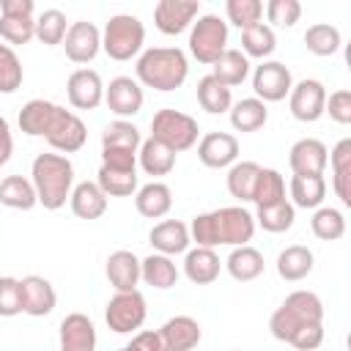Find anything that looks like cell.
I'll list each match as a JSON object with an SVG mask.
<instances>
[{
	"label": "cell",
	"mask_w": 351,
	"mask_h": 351,
	"mask_svg": "<svg viewBox=\"0 0 351 351\" xmlns=\"http://www.w3.org/2000/svg\"><path fill=\"white\" fill-rule=\"evenodd\" d=\"M271 337L296 351H315L324 343V304L313 291H293L269 318Z\"/></svg>",
	"instance_id": "cell-1"
},
{
	"label": "cell",
	"mask_w": 351,
	"mask_h": 351,
	"mask_svg": "<svg viewBox=\"0 0 351 351\" xmlns=\"http://www.w3.org/2000/svg\"><path fill=\"white\" fill-rule=\"evenodd\" d=\"M255 233V219L244 206H225L206 214H197L189 225V239L197 247H244Z\"/></svg>",
	"instance_id": "cell-2"
},
{
	"label": "cell",
	"mask_w": 351,
	"mask_h": 351,
	"mask_svg": "<svg viewBox=\"0 0 351 351\" xmlns=\"http://www.w3.org/2000/svg\"><path fill=\"white\" fill-rule=\"evenodd\" d=\"M30 184L38 203L47 211H58L74 189V165L63 154H38L30 167Z\"/></svg>",
	"instance_id": "cell-3"
},
{
	"label": "cell",
	"mask_w": 351,
	"mask_h": 351,
	"mask_svg": "<svg viewBox=\"0 0 351 351\" xmlns=\"http://www.w3.org/2000/svg\"><path fill=\"white\" fill-rule=\"evenodd\" d=\"M134 71H137V82L167 93L184 85L189 74V63H186L184 49L178 47H151L137 58Z\"/></svg>",
	"instance_id": "cell-4"
},
{
	"label": "cell",
	"mask_w": 351,
	"mask_h": 351,
	"mask_svg": "<svg viewBox=\"0 0 351 351\" xmlns=\"http://www.w3.org/2000/svg\"><path fill=\"white\" fill-rule=\"evenodd\" d=\"M145 41V27L134 14H115L101 30V49L112 60H132Z\"/></svg>",
	"instance_id": "cell-5"
},
{
	"label": "cell",
	"mask_w": 351,
	"mask_h": 351,
	"mask_svg": "<svg viewBox=\"0 0 351 351\" xmlns=\"http://www.w3.org/2000/svg\"><path fill=\"white\" fill-rule=\"evenodd\" d=\"M197 134H200L197 121L181 110L165 107V110L154 112V118H151V137L159 140L162 145H167L173 154L189 151L197 143Z\"/></svg>",
	"instance_id": "cell-6"
},
{
	"label": "cell",
	"mask_w": 351,
	"mask_h": 351,
	"mask_svg": "<svg viewBox=\"0 0 351 351\" xmlns=\"http://www.w3.org/2000/svg\"><path fill=\"white\" fill-rule=\"evenodd\" d=\"M228 49V22L217 14H203L192 22L189 30V52L197 63L211 66Z\"/></svg>",
	"instance_id": "cell-7"
},
{
	"label": "cell",
	"mask_w": 351,
	"mask_h": 351,
	"mask_svg": "<svg viewBox=\"0 0 351 351\" xmlns=\"http://www.w3.org/2000/svg\"><path fill=\"white\" fill-rule=\"evenodd\" d=\"M148 307L145 296L140 291H115V296L107 302L104 321L115 335H132L145 324Z\"/></svg>",
	"instance_id": "cell-8"
},
{
	"label": "cell",
	"mask_w": 351,
	"mask_h": 351,
	"mask_svg": "<svg viewBox=\"0 0 351 351\" xmlns=\"http://www.w3.org/2000/svg\"><path fill=\"white\" fill-rule=\"evenodd\" d=\"M44 140L58 151V154H74V151H80L82 145H85V140H88V129H85V123H82V118L80 115H74L71 110H66V107H55V112H52V118H49V126H47V132H44Z\"/></svg>",
	"instance_id": "cell-9"
},
{
	"label": "cell",
	"mask_w": 351,
	"mask_h": 351,
	"mask_svg": "<svg viewBox=\"0 0 351 351\" xmlns=\"http://www.w3.org/2000/svg\"><path fill=\"white\" fill-rule=\"evenodd\" d=\"M33 0H0V38L8 44H27L36 38Z\"/></svg>",
	"instance_id": "cell-10"
},
{
	"label": "cell",
	"mask_w": 351,
	"mask_h": 351,
	"mask_svg": "<svg viewBox=\"0 0 351 351\" xmlns=\"http://www.w3.org/2000/svg\"><path fill=\"white\" fill-rule=\"evenodd\" d=\"M293 88V77L291 69L280 60H263L261 66H255L252 71V90L255 99L266 101H282Z\"/></svg>",
	"instance_id": "cell-11"
},
{
	"label": "cell",
	"mask_w": 351,
	"mask_h": 351,
	"mask_svg": "<svg viewBox=\"0 0 351 351\" xmlns=\"http://www.w3.org/2000/svg\"><path fill=\"white\" fill-rule=\"evenodd\" d=\"M326 104V88L321 80H299L288 93L291 115L302 123H315L324 115Z\"/></svg>",
	"instance_id": "cell-12"
},
{
	"label": "cell",
	"mask_w": 351,
	"mask_h": 351,
	"mask_svg": "<svg viewBox=\"0 0 351 351\" xmlns=\"http://www.w3.org/2000/svg\"><path fill=\"white\" fill-rule=\"evenodd\" d=\"M200 16L197 0H159L154 5V25L165 36H178Z\"/></svg>",
	"instance_id": "cell-13"
},
{
	"label": "cell",
	"mask_w": 351,
	"mask_h": 351,
	"mask_svg": "<svg viewBox=\"0 0 351 351\" xmlns=\"http://www.w3.org/2000/svg\"><path fill=\"white\" fill-rule=\"evenodd\" d=\"M63 49L71 63H90L101 49V30L88 19L71 22L63 38Z\"/></svg>",
	"instance_id": "cell-14"
},
{
	"label": "cell",
	"mask_w": 351,
	"mask_h": 351,
	"mask_svg": "<svg viewBox=\"0 0 351 351\" xmlns=\"http://www.w3.org/2000/svg\"><path fill=\"white\" fill-rule=\"evenodd\" d=\"M69 104L77 110H96L104 101V82L93 69H77L66 80Z\"/></svg>",
	"instance_id": "cell-15"
},
{
	"label": "cell",
	"mask_w": 351,
	"mask_h": 351,
	"mask_svg": "<svg viewBox=\"0 0 351 351\" xmlns=\"http://www.w3.org/2000/svg\"><path fill=\"white\" fill-rule=\"evenodd\" d=\"M19 293H22V313L30 318H44L55 310L58 293L52 282L41 274H27L19 280Z\"/></svg>",
	"instance_id": "cell-16"
},
{
	"label": "cell",
	"mask_w": 351,
	"mask_h": 351,
	"mask_svg": "<svg viewBox=\"0 0 351 351\" xmlns=\"http://www.w3.org/2000/svg\"><path fill=\"white\" fill-rule=\"evenodd\" d=\"M156 335H159V351H192L203 337L200 324L192 315L167 318L156 329Z\"/></svg>",
	"instance_id": "cell-17"
},
{
	"label": "cell",
	"mask_w": 351,
	"mask_h": 351,
	"mask_svg": "<svg viewBox=\"0 0 351 351\" xmlns=\"http://www.w3.org/2000/svg\"><path fill=\"white\" fill-rule=\"evenodd\" d=\"M143 88L137 80L132 77H115L110 80V85H104V101L110 107V112H115L121 121L132 118L143 110Z\"/></svg>",
	"instance_id": "cell-18"
},
{
	"label": "cell",
	"mask_w": 351,
	"mask_h": 351,
	"mask_svg": "<svg viewBox=\"0 0 351 351\" xmlns=\"http://www.w3.org/2000/svg\"><path fill=\"white\" fill-rule=\"evenodd\" d=\"M326 159H329V151L315 137H302L288 151V165L293 176H324Z\"/></svg>",
	"instance_id": "cell-19"
},
{
	"label": "cell",
	"mask_w": 351,
	"mask_h": 351,
	"mask_svg": "<svg viewBox=\"0 0 351 351\" xmlns=\"http://www.w3.org/2000/svg\"><path fill=\"white\" fill-rule=\"evenodd\" d=\"M197 159L206 167H230L239 159V140L228 132H208L197 143Z\"/></svg>",
	"instance_id": "cell-20"
},
{
	"label": "cell",
	"mask_w": 351,
	"mask_h": 351,
	"mask_svg": "<svg viewBox=\"0 0 351 351\" xmlns=\"http://www.w3.org/2000/svg\"><path fill=\"white\" fill-rule=\"evenodd\" d=\"M96 326L85 313H69L60 321V351H93Z\"/></svg>",
	"instance_id": "cell-21"
},
{
	"label": "cell",
	"mask_w": 351,
	"mask_h": 351,
	"mask_svg": "<svg viewBox=\"0 0 351 351\" xmlns=\"http://www.w3.org/2000/svg\"><path fill=\"white\" fill-rule=\"evenodd\" d=\"M148 241L151 247L159 252V255H181L189 250V225H184L181 219H165L159 225L151 228L148 233Z\"/></svg>",
	"instance_id": "cell-22"
},
{
	"label": "cell",
	"mask_w": 351,
	"mask_h": 351,
	"mask_svg": "<svg viewBox=\"0 0 351 351\" xmlns=\"http://www.w3.org/2000/svg\"><path fill=\"white\" fill-rule=\"evenodd\" d=\"M104 274L115 291H137L140 282V258L129 250H115L107 258Z\"/></svg>",
	"instance_id": "cell-23"
},
{
	"label": "cell",
	"mask_w": 351,
	"mask_h": 351,
	"mask_svg": "<svg viewBox=\"0 0 351 351\" xmlns=\"http://www.w3.org/2000/svg\"><path fill=\"white\" fill-rule=\"evenodd\" d=\"M222 271V261L214 250L208 247H195V250H186L184 255V274L189 282L195 285H211Z\"/></svg>",
	"instance_id": "cell-24"
},
{
	"label": "cell",
	"mask_w": 351,
	"mask_h": 351,
	"mask_svg": "<svg viewBox=\"0 0 351 351\" xmlns=\"http://www.w3.org/2000/svg\"><path fill=\"white\" fill-rule=\"evenodd\" d=\"M326 162L332 165V189H335V195L340 197L343 206H351V140L343 137L332 148Z\"/></svg>",
	"instance_id": "cell-25"
},
{
	"label": "cell",
	"mask_w": 351,
	"mask_h": 351,
	"mask_svg": "<svg viewBox=\"0 0 351 351\" xmlns=\"http://www.w3.org/2000/svg\"><path fill=\"white\" fill-rule=\"evenodd\" d=\"M71 211L80 219H99L107 211V195L99 189L96 181H80L69 195Z\"/></svg>",
	"instance_id": "cell-26"
},
{
	"label": "cell",
	"mask_w": 351,
	"mask_h": 351,
	"mask_svg": "<svg viewBox=\"0 0 351 351\" xmlns=\"http://www.w3.org/2000/svg\"><path fill=\"white\" fill-rule=\"evenodd\" d=\"M134 208L143 217H148V219L165 217L173 208V192H170V186L162 184V181H151V184L140 186L134 192Z\"/></svg>",
	"instance_id": "cell-27"
},
{
	"label": "cell",
	"mask_w": 351,
	"mask_h": 351,
	"mask_svg": "<svg viewBox=\"0 0 351 351\" xmlns=\"http://www.w3.org/2000/svg\"><path fill=\"white\" fill-rule=\"evenodd\" d=\"M313 250L304 247V244H291L285 247L280 255H277V274L285 280V282H299L304 280L310 271H313Z\"/></svg>",
	"instance_id": "cell-28"
},
{
	"label": "cell",
	"mask_w": 351,
	"mask_h": 351,
	"mask_svg": "<svg viewBox=\"0 0 351 351\" xmlns=\"http://www.w3.org/2000/svg\"><path fill=\"white\" fill-rule=\"evenodd\" d=\"M263 255L255 250V247H250V244H244V247H233V252L228 255V261H225V269H228V274L236 280V282H252L255 277H261L263 274Z\"/></svg>",
	"instance_id": "cell-29"
},
{
	"label": "cell",
	"mask_w": 351,
	"mask_h": 351,
	"mask_svg": "<svg viewBox=\"0 0 351 351\" xmlns=\"http://www.w3.org/2000/svg\"><path fill=\"white\" fill-rule=\"evenodd\" d=\"M211 77H217L225 88H236V85H241L247 77H250V60H247V55L241 52V49H225L214 63H211Z\"/></svg>",
	"instance_id": "cell-30"
},
{
	"label": "cell",
	"mask_w": 351,
	"mask_h": 351,
	"mask_svg": "<svg viewBox=\"0 0 351 351\" xmlns=\"http://www.w3.org/2000/svg\"><path fill=\"white\" fill-rule=\"evenodd\" d=\"M140 280L145 285H151V288L167 291V288H173L178 282V269H176L173 258L154 252V255H148V258L140 261Z\"/></svg>",
	"instance_id": "cell-31"
},
{
	"label": "cell",
	"mask_w": 351,
	"mask_h": 351,
	"mask_svg": "<svg viewBox=\"0 0 351 351\" xmlns=\"http://www.w3.org/2000/svg\"><path fill=\"white\" fill-rule=\"evenodd\" d=\"M228 112H230V126H233L236 132H258V129L266 126V121H269L266 104H263L261 99H255V96L236 101Z\"/></svg>",
	"instance_id": "cell-32"
},
{
	"label": "cell",
	"mask_w": 351,
	"mask_h": 351,
	"mask_svg": "<svg viewBox=\"0 0 351 351\" xmlns=\"http://www.w3.org/2000/svg\"><path fill=\"white\" fill-rule=\"evenodd\" d=\"M137 162L140 167L148 173V176H167L173 167H176V154L162 145L159 140L148 137L140 143V151H137Z\"/></svg>",
	"instance_id": "cell-33"
},
{
	"label": "cell",
	"mask_w": 351,
	"mask_h": 351,
	"mask_svg": "<svg viewBox=\"0 0 351 351\" xmlns=\"http://www.w3.org/2000/svg\"><path fill=\"white\" fill-rule=\"evenodd\" d=\"M0 203L8 206V208H16V211H30L38 203L30 178H25V176H5L0 181Z\"/></svg>",
	"instance_id": "cell-34"
},
{
	"label": "cell",
	"mask_w": 351,
	"mask_h": 351,
	"mask_svg": "<svg viewBox=\"0 0 351 351\" xmlns=\"http://www.w3.org/2000/svg\"><path fill=\"white\" fill-rule=\"evenodd\" d=\"M326 197L324 176H293L291 178V206L293 208H318Z\"/></svg>",
	"instance_id": "cell-35"
},
{
	"label": "cell",
	"mask_w": 351,
	"mask_h": 351,
	"mask_svg": "<svg viewBox=\"0 0 351 351\" xmlns=\"http://www.w3.org/2000/svg\"><path fill=\"white\" fill-rule=\"evenodd\" d=\"M197 104L208 112V115H222L233 107V96H230V88H225L217 77L206 74L200 82H197Z\"/></svg>",
	"instance_id": "cell-36"
},
{
	"label": "cell",
	"mask_w": 351,
	"mask_h": 351,
	"mask_svg": "<svg viewBox=\"0 0 351 351\" xmlns=\"http://www.w3.org/2000/svg\"><path fill=\"white\" fill-rule=\"evenodd\" d=\"M55 101H47V99H30L22 110H19V129L27 134V137H44L47 126H49V118L55 112Z\"/></svg>",
	"instance_id": "cell-37"
},
{
	"label": "cell",
	"mask_w": 351,
	"mask_h": 351,
	"mask_svg": "<svg viewBox=\"0 0 351 351\" xmlns=\"http://www.w3.org/2000/svg\"><path fill=\"white\" fill-rule=\"evenodd\" d=\"M258 176H261V165H258V162H250V159L233 162L230 170H228V192H230L236 200H241V203L252 200Z\"/></svg>",
	"instance_id": "cell-38"
},
{
	"label": "cell",
	"mask_w": 351,
	"mask_h": 351,
	"mask_svg": "<svg viewBox=\"0 0 351 351\" xmlns=\"http://www.w3.org/2000/svg\"><path fill=\"white\" fill-rule=\"evenodd\" d=\"M96 184L107 197H129L137 192V170H115V167H99Z\"/></svg>",
	"instance_id": "cell-39"
},
{
	"label": "cell",
	"mask_w": 351,
	"mask_h": 351,
	"mask_svg": "<svg viewBox=\"0 0 351 351\" xmlns=\"http://www.w3.org/2000/svg\"><path fill=\"white\" fill-rule=\"evenodd\" d=\"M140 129L132 123V121H112L104 132H101V148H115V151H129V154H137L140 151Z\"/></svg>",
	"instance_id": "cell-40"
},
{
	"label": "cell",
	"mask_w": 351,
	"mask_h": 351,
	"mask_svg": "<svg viewBox=\"0 0 351 351\" xmlns=\"http://www.w3.org/2000/svg\"><path fill=\"white\" fill-rule=\"evenodd\" d=\"M304 47L318 58H329L340 49V30L329 22H315L304 30Z\"/></svg>",
	"instance_id": "cell-41"
},
{
	"label": "cell",
	"mask_w": 351,
	"mask_h": 351,
	"mask_svg": "<svg viewBox=\"0 0 351 351\" xmlns=\"http://www.w3.org/2000/svg\"><path fill=\"white\" fill-rule=\"evenodd\" d=\"M280 200H288L285 197V178L274 167H261V176H258V184L252 192V203L258 208H263V206H274Z\"/></svg>",
	"instance_id": "cell-42"
},
{
	"label": "cell",
	"mask_w": 351,
	"mask_h": 351,
	"mask_svg": "<svg viewBox=\"0 0 351 351\" xmlns=\"http://www.w3.org/2000/svg\"><path fill=\"white\" fill-rule=\"evenodd\" d=\"M310 230L321 241H337L346 233V217H343V211H337L332 206H318L310 219Z\"/></svg>",
	"instance_id": "cell-43"
},
{
	"label": "cell",
	"mask_w": 351,
	"mask_h": 351,
	"mask_svg": "<svg viewBox=\"0 0 351 351\" xmlns=\"http://www.w3.org/2000/svg\"><path fill=\"white\" fill-rule=\"evenodd\" d=\"M252 219H255V225H261L269 233H285V230H291V225L296 219V208L291 206V200H280L274 206L258 208Z\"/></svg>",
	"instance_id": "cell-44"
},
{
	"label": "cell",
	"mask_w": 351,
	"mask_h": 351,
	"mask_svg": "<svg viewBox=\"0 0 351 351\" xmlns=\"http://www.w3.org/2000/svg\"><path fill=\"white\" fill-rule=\"evenodd\" d=\"M274 47H277V38H274V30L269 25L258 22V25L241 30V49H244L247 60L250 58H261L263 60V58H269L274 52Z\"/></svg>",
	"instance_id": "cell-45"
},
{
	"label": "cell",
	"mask_w": 351,
	"mask_h": 351,
	"mask_svg": "<svg viewBox=\"0 0 351 351\" xmlns=\"http://www.w3.org/2000/svg\"><path fill=\"white\" fill-rule=\"evenodd\" d=\"M66 30H69V19L63 11L58 8H47L38 14L36 19V38L47 47H55V44H63L66 38Z\"/></svg>",
	"instance_id": "cell-46"
},
{
	"label": "cell",
	"mask_w": 351,
	"mask_h": 351,
	"mask_svg": "<svg viewBox=\"0 0 351 351\" xmlns=\"http://www.w3.org/2000/svg\"><path fill=\"white\" fill-rule=\"evenodd\" d=\"M225 14H228V22L236 25L239 30H247L252 25L261 22L263 16V3L261 0H228L225 3Z\"/></svg>",
	"instance_id": "cell-47"
},
{
	"label": "cell",
	"mask_w": 351,
	"mask_h": 351,
	"mask_svg": "<svg viewBox=\"0 0 351 351\" xmlns=\"http://www.w3.org/2000/svg\"><path fill=\"white\" fill-rule=\"evenodd\" d=\"M22 63L8 44H0V93H14L22 88Z\"/></svg>",
	"instance_id": "cell-48"
},
{
	"label": "cell",
	"mask_w": 351,
	"mask_h": 351,
	"mask_svg": "<svg viewBox=\"0 0 351 351\" xmlns=\"http://www.w3.org/2000/svg\"><path fill=\"white\" fill-rule=\"evenodd\" d=\"M266 16L277 27H293L302 16V3L299 0H269L266 3Z\"/></svg>",
	"instance_id": "cell-49"
},
{
	"label": "cell",
	"mask_w": 351,
	"mask_h": 351,
	"mask_svg": "<svg viewBox=\"0 0 351 351\" xmlns=\"http://www.w3.org/2000/svg\"><path fill=\"white\" fill-rule=\"evenodd\" d=\"M22 313V293L16 277H0V315L14 318Z\"/></svg>",
	"instance_id": "cell-50"
},
{
	"label": "cell",
	"mask_w": 351,
	"mask_h": 351,
	"mask_svg": "<svg viewBox=\"0 0 351 351\" xmlns=\"http://www.w3.org/2000/svg\"><path fill=\"white\" fill-rule=\"evenodd\" d=\"M324 112H329V118L340 126L351 123V90H346V88L332 90L326 104H324Z\"/></svg>",
	"instance_id": "cell-51"
},
{
	"label": "cell",
	"mask_w": 351,
	"mask_h": 351,
	"mask_svg": "<svg viewBox=\"0 0 351 351\" xmlns=\"http://www.w3.org/2000/svg\"><path fill=\"white\" fill-rule=\"evenodd\" d=\"M101 165L104 167H115V170H137V154L101 148Z\"/></svg>",
	"instance_id": "cell-52"
},
{
	"label": "cell",
	"mask_w": 351,
	"mask_h": 351,
	"mask_svg": "<svg viewBox=\"0 0 351 351\" xmlns=\"http://www.w3.org/2000/svg\"><path fill=\"white\" fill-rule=\"evenodd\" d=\"M118 351H159V335L156 332H134L132 343H126Z\"/></svg>",
	"instance_id": "cell-53"
},
{
	"label": "cell",
	"mask_w": 351,
	"mask_h": 351,
	"mask_svg": "<svg viewBox=\"0 0 351 351\" xmlns=\"http://www.w3.org/2000/svg\"><path fill=\"white\" fill-rule=\"evenodd\" d=\"M11 151H14V140H11V126L8 121L0 115V167L11 159Z\"/></svg>",
	"instance_id": "cell-54"
},
{
	"label": "cell",
	"mask_w": 351,
	"mask_h": 351,
	"mask_svg": "<svg viewBox=\"0 0 351 351\" xmlns=\"http://www.w3.org/2000/svg\"><path fill=\"white\" fill-rule=\"evenodd\" d=\"M230 351H241V348H230Z\"/></svg>",
	"instance_id": "cell-55"
}]
</instances>
